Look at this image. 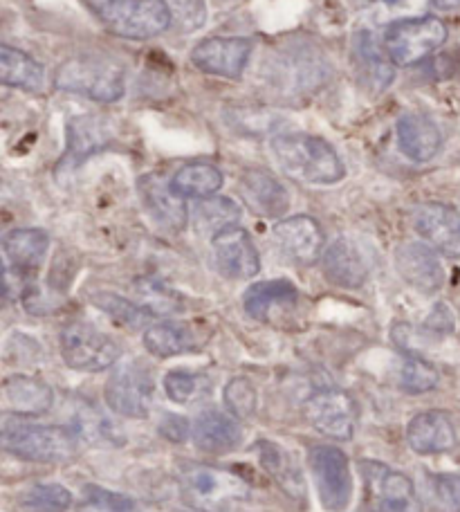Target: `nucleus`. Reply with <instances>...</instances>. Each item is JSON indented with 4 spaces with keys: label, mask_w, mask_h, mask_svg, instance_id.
Here are the masks:
<instances>
[{
    "label": "nucleus",
    "mask_w": 460,
    "mask_h": 512,
    "mask_svg": "<svg viewBox=\"0 0 460 512\" xmlns=\"http://www.w3.org/2000/svg\"><path fill=\"white\" fill-rule=\"evenodd\" d=\"M270 149L285 176L306 185H337L344 180L346 167L339 153L324 137L308 133H279Z\"/></svg>",
    "instance_id": "f257e3e1"
},
{
    "label": "nucleus",
    "mask_w": 460,
    "mask_h": 512,
    "mask_svg": "<svg viewBox=\"0 0 460 512\" xmlns=\"http://www.w3.org/2000/svg\"><path fill=\"white\" fill-rule=\"evenodd\" d=\"M79 436L66 425H39L0 411V450L32 463H66L77 454Z\"/></svg>",
    "instance_id": "f03ea898"
},
{
    "label": "nucleus",
    "mask_w": 460,
    "mask_h": 512,
    "mask_svg": "<svg viewBox=\"0 0 460 512\" xmlns=\"http://www.w3.org/2000/svg\"><path fill=\"white\" fill-rule=\"evenodd\" d=\"M110 32L122 39L144 41L167 32L173 16L167 0H84Z\"/></svg>",
    "instance_id": "7ed1b4c3"
},
{
    "label": "nucleus",
    "mask_w": 460,
    "mask_h": 512,
    "mask_svg": "<svg viewBox=\"0 0 460 512\" xmlns=\"http://www.w3.org/2000/svg\"><path fill=\"white\" fill-rule=\"evenodd\" d=\"M54 86L92 102L113 104L124 97L126 79L119 63L101 57H72L54 75Z\"/></svg>",
    "instance_id": "20e7f679"
},
{
    "label": "nucleus",
    "mask_w": 460,
    "mask_h": 512,
    "mask_svg": "<svg viewBox=\"0 0 460 512\" xmlns=\"http://www.w3.org/2000/svg\"><path fill=\"white\" fill-rule=\"evenodd\" d=\"M184 499L202 512H223L250 497V486L238 474L205 463L184 465L180 472Z\"/></svg>",
    "instance_id": "39448f33"
},
{
    "label": "nucleus",
    "mask_w": 460,
    "mask_h": 512,
    "mask_svg": "<svg viewBox=\"0 0 460 512\" xmlns=\"http://www.w3.org/2000/svg\"><path fill=\"white\" fill-rule=\"evenodd\" d=\"M308 465L321 508L326 512L348 510L355 492L348 456L335 445H315L308 452Z\"/></svg>",
    "instance_id": "423d86ee"
},
{
    "label": "nucleus",
    "mask_w": 460,
    "mask_h": 512,
    "mask_svg": "<svg viewBox=\"0 0 460 512\" xmlns=\"http://www.w3.org/2000/svg\"><path fill=\"white\" fill-rule=\"evenodd\" d=\"M63 362L75 371L101 373L122 358V346L88 322H70L61 331Z\"/></svg>",
    "instance_id": "0eeeda50"
},
{
    "label": "nucleus",
    "mask_w": 460,
    "mask_h": 512,
    "mask_svg": "<svg viewBox=\"0 0 460 512\" xmlns=\"http://www.w3.org/2000/svg\"><path fill=\"white\" fill-rule=\"evenodd\" d=\"M447 41V25L436 16H418L386 27L384 50L395 66H413Z\"/></svg>",
    "instance_id": "6e6552de"
},
{
    "label": "nucleus",
    "mask_w": 460,
    "mask_h": 512,
    "mask_svg": "<svg viewBox=\"0 0 460 512\" xmlns=\"http://www.w3.org/2000/svg\"><path fill=\"white\" fill-rule=\"evenodd\" d=\"M310 427L333 441H351L357 425V402L344 389H321L303 402Z\"/></svg>",
    "instance_id": "1a4fd4ad"
},
{
    "label": "nucleus",
    "mask_w": 460,
    "mask_h": 512,
    "mask_svg": "<svg viewBox=\"0 0 460 512\" xmlns=\"http://www.w3.org/2000/svg\"><path fill=\"white\" fill-rule=\"evenodd\" d=\"M155 382L151 371L140 364H124L108 378L104 398L110 411L124 418H146L151 414Z\"/></svg>",
    "instance_id": "9d476101"
},
{
    "label": "nucleus",
    "mask_w": 460,
    "mask_h": 512,
    "mask_svg": "<svg viewBox=\"0 0 460 512\" xmlns=\"http://www.w3.org/2000/svg\"><path fill=\"white\" fill-rule=\"evenodd\" d=\"M362 474L375 512H420L416 486L407 474L375 461L362 463Z\"/></svg>",
    "instance_id": "9b49d317"
},
{
    "label": "nucleus",
    "mask_w": 460,
    "mask_h": 512,
    "mask_svg": "<svg viewBox=\"0 0 460 512\" xmlns=\"http://www.w3.org/2000/svg\"><path fill=\"white\" fill-rule=\"evenodd\" d=\"M252 54V41L243 36H214L191 50V63L207 75L241 79Z\"/></svg>",
    "instance_id": "f8f14e48"
},
{
    "label": "nucleus",
    "mask_w": 460,
    "mask_h": 512,
    "mask_svg": "<svg viewBox=\"0 0 460 512\" xmlns=\"http://www.w3.org/2000/svg\"><path fill=\"white\" fill-rule=\"evenodd\" d=\"M211 248H214L216 268L227 279H252L261 270L259 250L243 227L232 225L218 232L211 239Z\"/></svg>",
    "instance_id": "ddd939ff"
},
{
    "label": "nucleus",
    "mask_w": 460,
    "mask_h": 512,
    "mask_svg": "<svg viewBox=\"0 0 460 512\" xmlns=\"http://www.w3.org/2000/svg\"><path fill=\"white\" fill-rule=\"evenodd\" d=\"M413 230L429 248L447 256L460 254V212L445 203H425L413 209Z\"/></svg>",
    "instance_id": "4468645a"
},
{
    "label": "nucleus",
    "mask_w": 460,
    "mask_h": 512,
    "mask_svg": "<svg viewBox=\"0 0 460 512\" xmlns=\"http://www.w3.org/2000/svg\"><path fill=\"white\" fill-rule=\"evenodd\" d=\"M395 268L400 277L425 295H434L445 283V270L434 248L427 243H402L395 250Z\"/></svg>",
    "instance_id": "2eb2a0df"
},
{
    "label": "nucleus",
    "mask_w": 460,
    "mask_h": 512,
    "mask_svg": "<svg viewBox=\"0 0 460 512\" xmlns=\"http://www.w3.org/2000/svg\"><path fill=\"white\" fill-rule=\"evenodd\" d=\"M407 443L416 454L436 456L452 452L458 436L447 411L429 409L413 416L407 425Z\"/></svg>",
    "instance_id": "dca6fc26"
},
{
    "label": "nucleus",
    "mask_w": 460,
    "mask_h": 512,
    "mask_svg": "<svg viewBox=\"0 0 460 512\" xmlns=\"http://www.w3.org/2000/svg\"><path fill=\"white\" fill-rule=\"evenodd\" d=\"M252 452L259 459L261 468L270 474V479L279 486L285 497L297 501V504H306V479H303L301 465L290 450L263 438V441L252 447Z\"/></svg>",
    "instance_id": "f3484780"
},
{
    "label": "nucleus",
    "mask_w": 460,
    "mask_h": 512,
    "mask_svg": "<svg viewBox=\"0 0 460 512\" xmlns=\"http://www.w3.org/2000/svg\"><path fill=\"white\" fill-rule=\"evenodd\" d=\"M274 239L283 254L301 265L315 263L324 250V232L310 216H290L274 225Z\"/></svg>",
    "instance_id": "a211bd4d"
},
{
    "label": "nucleus",
    "mask_w": 460,
    "mask_h": 512,
    "mask_svg": "<svg viewBox=\"0 0 460 512\" xmlns=\"http://www.w3.org/2000/svg\"><path fill=\"white\" fill-rule=\"evenodd\" d=\"M191 441L202 454L223 456L241 445L243 427L238 423V418L227 416L223 411L207 409L193 420Z\"/></svg>",
    "instance_id": "6ab92c4d"
},
{
    "label": "nucleus",
    "mask_w": 460,
    "mask_h": 512,
    "mask_svg": "<svg viewBox=\"0 0 460 512\" xmlns=\"http://www.w3.org/2000/svg\"><path fill=\"white\" fill-rule=\"evenodd\" d=\"M209 342V331L189 322H158L144 331L146 351L155 358H176L182 353L200 351Z\"/></svg>",
    "instance_id": "aec40b11"
},
{
    "label": "nucleus",
    "mask_w": 460,
    "mask_h": 512,
    "mask_svg": "<svg viewBox=\"0 0 460 512\" xmlns=\"http://www.w3.org/2000/svg\"><path fill=\"white\" fill-rule=\"evenodd\" d=\"M0 405L7 414L43 416L54 405V391L43 380L32 376H9L0 384Z\"/></svg>",
    "instance_id": "412c9836"
},
{
    "label": "nucleus",
    "mask_w": 460,
    "mask_h": 512,
    "mask_svg": "<svg viewBox=\"0 0 460 512\" xmlns=\"http://www.w3.org/2000/svg\"><path fill=\"white\" fill-rule=\"evenodd\" d=\"M395 135H398V149L404 158L418 164L434 160L443 146L440 128L422 113H404L395 124Z\"/></svg>",
    "instance_id": "4be33fe9"
},
{
    "label": "nucleus",
    "mask_w": 460,
    "mask_h": 512,
    "mask_svg": "<svg viewBox=\"0 0 460 512\" xmlns=\"http://www.w3.org/2000/svg\"><path fill=\"white\" fill-rule=\"evenodd\" d=\"M324 277L337 288H362L368 279V263L351 239H337L321 259Z\"/></svg>",
    "instance_id": "5701e85b"
},
{
    "label": "nucleus",
    "mask_w": 460,
    "mask_h": 512,
    "mask_svg": "<svg viewBox=\"0 0 460 512\" xmlns=\"http://www.w3.org/2000/svg\"><path fill=\"white\" fill-rule=\"evenodd\" d=\"M140 194L149 214L162 227H167L171 232L184 230V225L189 221V212L184 198L171 189V182H164L162 178L149 173L140 180Z\"/></svg>",
    "instance_id": "b1692460"
},
{
    "label": "nucleus",
    "mask_w": 460,
    "mask_h": 512,
    "mask_svg": "<svg viewBox=\"0 0 460 512\" xmlns=\"http://www.w3.org/2000/svg\"><path fill=\"white\" fill-rule=\"evenodd\" d=\"M241 194L245 203L263 218H281L290 207V196L272 173L263 169H250L241 178Z\"/></svg>",
    "instance_id": "393cba45"
},
{
    "label": "nucleus",
    "mask_w": 460,
    "mask_h": 512,
    "mask_svg": "<svg viewBox=\"0 0 460 512\" xmlns=\"http://www.w3.org/2000/svg\"><path fill=\"white\" fill-rule=\"evenodd\" d=\"M299 301V290L288 279L259 281L245 290L243 308L256 322H268L276 308H288Z\"/></svg>",
    "instance_id": "a878e982"
},
{
    "label": "nucleus",
    "mask_w": 460,
    "mask_h": 512,
    "mask_svg": "<svg viewBox=\"0 0 460 512\" xmlns=\"http://www.w3.org/2000/svg\"><path fill=\"white\" fill-rule=\"evenodd\" d=\"M113 131L106 117L101 115H79L68 122V151L66 160L81 162L104 149L110 142Z\"/></svg>",
    "instance_id": "bb28decb"
},
{
    "label": "nucleus",
    "mask_w": 460,
    "mask_h": 512,
    "mask_svg": "<svg viewBox=\"0 0 460 512\" xmlns=\"http://www.w3.org/2000/svg\"><path fill=\"white\" fill-rule=\"evenodd\" d=\"M0 86L23 88V90H43L45 68L30 54L0 43Z\"/></svg>",
    "instance_id": "cd10ccee"
},
{
    "label": "nucleus",
    "mask_w": 460,
    "mask_h": 512,
    "mask_svg": "<svg viewBox=\"0 0 460 512\" xmlns=\"http://www.w3.org/2000/svg\"><path fill=\"white\" fill-rule=\"evenodd\" d=\"M50 250V236L48 232L36 230V227H23V230H14L7 234L5 239V252L9 261L14 263L25 274L36 272L45 261V254Z\"/></svg>",
    "instance_id": "c85d7f7f"
},
{
    "label": "nucleus",
    "mask_w": 460,
    "mask_h": 512,
    "mask_svg": "<svg viewBox=\"0 0 460 512\" xmlns=\"http://www.w3.org/2000/svg\"><path fill=\"white\" fill-rule=\"evenodd\" d=\"M223 187V171L211 162H189L171 178V189L182 198L205 200Z\"/></svg>",
    "instance_id": "c756f323"
},
{
    "label": "nucleus",
    "mask_w": 460,
    "mask_h": 512,
    "mask_svg": "<svg viewBox=\"0 0 460 512\" xmlns=\"http://www.w3.org/2000/svg\"><path fill=\"white\" fill-rule=\"evenodd\" d=\"M162 387L171 402L189 407L198 405V402H205L211 396V391H214V380L202 371L173 369L164 376Z\"/></svg>",
    "instance_id": "7c9ffc66"
},
{
    "label": "nucleus",
    "mask_w": 460,
    "mask_h": 512,
    "mask_svg": "<svg viewBox=\"0 0 460 512\" xmlns=\"http://www.w3.org/2000/svg\"><path fill=\"white\" fill-rule=\"evenodd\" d=\"M429 0H355V9L371 25H393L407 18L425 16Z\"/></svg>",
    "instance_id": "2f4dec72"
},
{
    "label": "nucleus",
    "mask_w": 460,
    "mask_h": 512,
    "mask_svg": "<svg viewBox=\"0 0 460 512\" xmlns=\"http://www.w3.org/2000/svg\"><path fill=\"white\" fill-rule=\"evenodd\" d=\"M238 221H241V207H238L232 198L225 196H211L200 200L196 209H193L196 230L202 234H211V239H214L218 232L236 225Z\"/></svg>",
    "instance_id": "473e14b6"
},
{
    "label": "nucleus",
    "mask_w": 460,
    "mask_h": 512,
    "mask_svg": "<svg viewBox=\"0 0 460 512\" xmlns=\"http://www.w3.org/2000/svg\"><path fill=\"white\" fill-rule=\"evenodd\" d=\"M357 54H360L364 75L373 86H377V90H384L395 79V70L391 66L393 61L389 59V54L382 52L380 43L373 41L371 36L364 34L362 39L357 41Z\"/></svg>",
    "instance_id": "72a5a7b5"
},
{
    "label": "nucleus",
    "mask_w": 460,
    "mask_h": 512,
    "mask_svg": "<svg viewBox=\"0 0 460 512\" xmlns=\"http://www.w3.org/2000/svg\"><path fill=\"white\" fill-rule=\"evenodd\" d=\"M92 304L126 328H142L153 317L140 304H133V301L119 297L115 292H97V295H92Z\"/></svg>",
    "instance_id": "f704fd0d"
},
{
    "label": "nucleus",
    "mask_w": 460,
    "mask_h": 512,
    "mask_svg": "<svg viewBox=\"0 0 460 512\" xmlns=\"http://www.w3.org/2000/svg\"><path fill=\"white\" fill-rule=\"evenodd\" d=\"M137 297H140V306L149 310L153 317L160 315H176L184 308L180 295H176L167 283L158 279H142L135 286Z\"/></svg>",
    "instance_id": "c9c22d12"
},
{
    "label": "nucleus",
    "mask_w": 460,
    "mask_h": 512,
    "mask_svg": "<svg viewBox=\"0 0 460 512\" xmlns=\"http://www.w3.org/2000/svg\"><path fill=\"white\" fill-rule=\"evenodd\" d=\"M438 371L431 362L418 358V355H404L398 384L404 393L420 396V393L434 391L438 387Z\"/></svg>",
    "instance_id": "e433bc0d"
},
{
    "label": "nucleus",
    "mask_w": 460,
    "mask_h": 512,
    "mask_svg": "<svg viewBox=\"0 0 460 512\" xmlns=\"http://www.w3.org/2000/svg\"><path fill=\"white\" fill-rule=\"evenodd\" d=\"M21 506L27 512H63L72 506V495L59 483H41L25 492Z\"/></svg>",
    "instance_id": "4c0bfd02"
},
{
    "label": "nucleus",
    "mask_w": 460,
    "mask_h": 512,
    "mask_svg": "<svg viewBox=\"0 0 460 512\" xmlns=\"http://www.w3.org/2000/svg\"><path fill=\"white\" fill-rule=\"evenodd\" d=\"M79 512H140L137 504L122 495V492L106 490L101 486H86L84 497H81Z\"/></svg>",
    "instance_id": "58836bf2"
},
{
    "label": "nucleus",
    "mask_w": 460,
    "mask_h": 512,
    "mask_svg": "<svg viewBox=\"0 0 460 512\" xmlns=\"http://www.w3.org/2000/svg\"><path fill=\"white\" fill-rule=\"evenodd\" d=\"M225 407L229 414L238 420H250L259 407V396H256L254 384L247 378H232L225 387Z\"/></svg>",
    "instance_id": "ea45409f"
},
{
    "label": "nucleus",
    "mask_w": 460,
    "mask_h": 512,
    "mask_svg": "<svg viewBox=\"0 0 460 512\" xmlns=\"http://www.w3.org/2000/svg\"><path fill=\"white\" fill-rule=\"evenodd\" d=\"M427 490L436 512H460V474H429Z\"/></svg>",
    "instance_id": "a19ab883"
},
{
    "label": "nucleus",
    "mask_w": 460,
    "mask_h": 512,
    "mask_svg": "<svg viewBox=\"0 0 460 512\" xmlns=\"http://www.w3.org/2000/svg\"><path fill=\"white\" fill-rule=\"evenodd\" d=\"M158 432L171 443H182L191 436V425L187 423V418L178 414H164Z\"/></svg>",
    "instance_id": "79ce46f5"
},
{
    "label": "nucleus",
    "mask_w": 460,
    "mask_h": 512,
    "mask_svg": "<svg viewBox=\"0 0 460 512\" xmlns=\"http://www.w3.org/2000/svg\"><path fill=\"white\" fill-rule=\"evenodd\" d=\"M180 21H187V30H196L205 23V5L202 0H176Z\"/></svg>",
    "instance_id": "37998d69"
},
{
    "label": "nucleus",
    "mask_w": 460,
    "mask_h": 512,
    "mask_svg": "<svg viewBox=\"0 0 460 512\" xmlns=\"http://www.w3.org/2000/svg\"><path fill=\"white\" fill-rule=\"evenodd\" d=\"M429 3L440 9V12H456V9H460V0H429Z\"/></svg>",
    "instance_id": "c03bdc74"
},
{
    "label": "nucleus",
    "mask_w": 460,
    "mask_h": 512,
    "mask_svg": "<svg viewBox=\"0 0 460 512\" xmlns=\"http://www.w3.org/2000/svg\"><path fill=\"white\" fill-rule=\"evenodd\" d=\"M3 274H5V263L0 259V279H3Z\"/></svg>",
    "instance_id": "a18cd8bd"
},
{
    "label": "nucleus",
    "mask_w": 460,
    "mask_h": 512,
    "mask_svg": "<svg viewBox=\"0 0 460 512\" xmlns=\"http://www.w3.org/2000/svg\"><path fill=\"white\" fill-rule=\"evenodd\" d=\"M196 512H202V510H196Z\"/></svg>",
    "instance_id": "49530a36"
}]
</instances>
